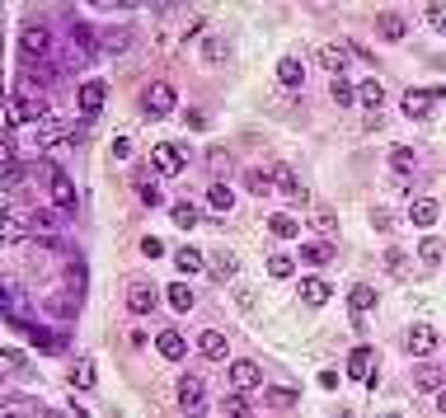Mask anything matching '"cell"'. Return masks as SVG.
I'll use <instances>...</instances> for the list:
<instances>
[{
  "label": "cell",
  "mask_w": 446,
  "mask_h": 418,
  "mask_svg": "<svg viewBox=\"0 0 446 418\" xmlns=\"http://www.w3.org/2000/svg\"><path fill=\"white\" fill-rule=\"evenodd\" d=\"M47 118V103L38 94H14L10 108H5V127H19V123H43Z\"/></svg>",
  "instance_id": "3957f363"
},
{
  "label": "cell",
  "mask_w": 446,
  "mask_h": 418,
  "mask_svg": "<svg viewBox=\"0 0 446 418\" xmlns=\"http://www.w3.org/2000/svg\"><path fill=\"white\" fill-rule=\"evenodd\" d=\"M52 47H56V38L47 34L43 24H24V34H19V57L47 61V57H52Z\"/></svg>",
  "instance_id": "7a4b0ae2"
},
{
  "label": "cell",
  "mask_w": 446,
  "mask_h": 418,
  "mask_svg": "<svg viewBox=\"0 0 446 418\" xmlns=\"http://www.w3.org/2000/svg\"><path fill=\"white\" fill-rule=\"evenodd\" d=\"M24 334H29V343H34V348H43V352H61V348H66V339H61V334H52V329L34 325V320L24 325Z\"/></svg>",
  "instance_id": "9a60e30c"
},
{
  "label": "cell",
  "mask_w": 446,
  "mask_h": 418,
  "mask_svg": "<svg viewBox=\"0 0 446 418\" xmlns=\"http://www.w3.org/2000/svg\"><path fill=\"white\" fill-rule=\"evenodd\" d=\"M169 216H174V226H198V207H188V203H178Z\"/></svg>",
  "instance_id": "b9f144b4"
},
{
  "label": "cell",
  "mask_w": 446,
  "mask_h": 418,
  "mask_svg": "<svg viewBox=\"0 0 446 418\" xmlns=\"http://www.w3.org/2000/svg\"><path fill=\"white\" fill-rule=\"evenodd\" d=\"M296 296H301L305 305H324L329 301V282H324V277H301V282H296Z\"/></svg>",
  "instance_id": "44dd1931"
},
{
  "label": "cell",
  "mask_w": 446,
  "mask_h": 418,
  "mask_svg": "<svg viewBox=\"0 0 446 418\" xmlns=\"http://www.w3.org/2000/svg\"><path fill=\"white\" fill-rule=\"evenodd\" d=\"M174 395H178V409H202L207 404V381L202 376H178Z\"/></svg>",
  "instance_id": "ba28073f"
},
{
  "label": "cell",
  "mask_w": 446,
  "mask_h": 418,
  "mask_svg": "<svg viewBox=\"0 0 446 418\" xmlns=\"http://www.w3.org/2000/svg\"><path fill=\"white\" fill-rule=\"evenodd\" d=\"M390 170L395 174H409L413 170V146H395L390 151Z\"/></svg>",
  "instance_id": "74e56055"
},
{
  "label": "cell",
  "mask_w": 446,
  "mask_h": 418,
  "mask_svg": "<svg viewBox=\"0 0 446 418\" xmlns=\"http://www.w3.org/2000/svg\"><path fill=\"white\" fill-rule=\"evenodd\" d=\"M245 188L254 193V198H268V193H278V188H273V174H258V170H245Z\"/></svg>",
  "instance_id": "1f68e13d"
},
{
  "label": "cell",
  "mask_w": 446,
  "mask_h": 418,
  "mask_svg": "<svg viewBox=\"0 0 446 418\" xmlns=\"http://www.w3.org/2000/svg\"><path fill=\"white\" fill-rule=\"evenodd\" d=\"M156 348L165 352L169 362H178V357H183V352H188V339H183L178 329H165V334H160V339H156Z\"/></svg>",
  "instance_id": "cb8c5ba5"
},
{
  "label": "cell",
  "mask_w": 446,
  "mask_h": 418,
  "mask_svg": "<svg viewBox=\"0 0 446 418\" xmlns=\"http://www.w3.org/2000/svg\"><path fill=\"white\" fill-rule=\"evenodd\" d=\"M442 381L446 376L437 372V367H418V372H413V385H418V390H442Z\"/></svg>",
  "instance_id": "836d02e7"
},
{
  "label": "cell",
  "mask_w": 446,
  "mask_h": 418,
  "mask_svg": "<svg viewBox=\"0 0 446 418\" xmlns=\"http://www.w3.org/2000/svg\"><path fill=\"white\" fill-rule=\"evenodd\" d=\"M89 5H94V0H89Z\"/></svg>",
  "instance_id": "6f0895ef"
},
{
  "label": "cell",
  "mask_w": 446,
  "mask_h": 418,
  "mask_svg": "<svg viewBox=\"0 0 446 418\" xmlns=\"http://www.w3.org/2000/svg\"><path fill=\"white\" fill-rule=\"evenodd\" d=\"M427 24H432L437 34H446V0H432V5H427Z\"/></svg>",
  "instance_id": "60d3db41"
},
{
  "label": "cell",
  "mask_w": 446,
  "mask_h": 418,
  "mask_svg": "<svg viewBox=\"0 0 446 418\" xmlns=\"http://www.w3.org/2000/svg\"><path fill=\"white\" fill-rule=\"evenodd\" d=\"M376 34L385 38V43H400V38L409 34V24H404V14H400V10H385V14L376 19Z\"/></svg>",
  "instance_id": "e0dca14e"
},
{
  "label": "cell",
  "mask_w": 446,
  "mask_h": 418,
  "mask_svg": "<svg viewBox=\"0 0 446 418\" xmlns=\"http://www.w3.org/2000/svg\"><path fill=\"white\" fill-rule=\"evenodd\" d=\"M291 268H296V263H291L287 254H273V259H268V272H273V277H291Z\"/></svg>",
  "instance_id": "f6af8a7d"
},
{
  "label": "cell",
  "mask_w": 446,
  "mask_h": 418,
  "mask_svg": "<svg viewBox=\"0 0 446 418\" xmlns=\"http://www.w3.org/2000/svg\"><path fill=\"white\" fill-rule=\"evenodd\" d=\"M71 43H76L80 47V57H94V52H99V43H103V38L99 34H94V29H89V24H71Z\"/></svg>",
  "instance_id": "ac0fdd59"
},
{
  "label": "cell",
  "mask_w": 446,
  "mask_h": 418,
  "mask_svg": "<svg viewBox=\"0 0 446 418\" xmlns=\"http://www.w3.org/2000/svg\"><path fill=\"white\" fill-rule=\"evenodd\" d=\"M329 94H334V103H338V108L357 103V85H353V80H343V76H334V80H329Z\"/></svg>",
  "instance_id": "f1b7e54d"
},
{
  "label": "cell",
  "mask_w": 446,
  "mask_h": 418,
  "mask_svg": "<svg viewBox=\"0 0 446 418\" xmlns=\"http://www.w3.org/2000/svg\"><path fill=\"white\" fill-rule=\"evenodd\" d=\"M71 385H76V390H89V385H94V362H76V367H71Z\"/></svg>",
  "instance_id": "d590c367"
},
{
  "label": "cell",
  "mask_w": 446,
  "mask_h": 418,
  "mask_svg": "<svg viewBox=\"0 0 446 418\" xmlns=\"http://www.w3.org/2000/svg\"><path fill=\"white\" fill-rule=\"evenodd\" d=\"M315 226H320V230H324V235H329V230H334V226H338V221H334V212H315Z\"/></svg>",
  "instance_id": "816d5d0a"
},
{
  "label": "cell",
  "mask_w": 446,
  "mask_h": 418,
  "mask_svg": "<svg viewBox=\"0 0 446 418\" xmlns=\"http://www.w3.org/2000/svg\"><path fill=\"white\" fill-rule=\"evenodd\" d=\"M221 409H225V414H249V404H245V390H240V395H230V399H221Z\"/></svg>",
  "instance_id": "681fc988"
},
{
  "label": "cell",
  "mask_w": 446,
  "mask_h": 418,
  "mask_svg": "<svg viewBox=\"0 0 446 418\" xmlns=\"http://www.w3.org/2000/svg\"><path fill=\"white\" fill-rule=\"evenodd\" d=\"M329 259H334V245H329V240L305 245V263H315V268H320V263H329Z\"/></svg>",
  "instance_id": "e575fe53"
},
{
  "label": "cell",
  "mask_w": 446,
  "mask_h": 418,
  "mask_svg": "<svg viewBox=\"0 0 446 418\" xmlns=\"http://www.w3.org/2000/svg\"><path fill=\"white\" fill-rule=\"evenodd\" d=\"M127 43H132V34H127V29H113V34H103V47H108V52H123Z\"/></svg>",
  "instance_id": "ee69618b"
},
{
  "label": "cell",
  "mask_w": 446,
  "mask_h": 418,
  "mask_svg": "<svg viewBox=\"0 0 446 418\" xmlns=\"http://www.w3.org/2000/svg\"><path fill=\"white\" fill-rule=\"evenodd\" d=\"M442 94H446V85H432V90H404V99H400L404 118H413V123H423V118L432 113V99H442Z\"/></svg>",
  "instance_id": "277c9868"
},
{
  "label": "cell",
  "mask_w": 446,
  "mask_h": 418,
  "mask_svg": "<svg viewBox=\"0 0 446 418\" xmlns=\"http://www.w3.org/2000/svg\"><path fill=\"white\" fill-rule=\"evenodd\" d=\"M357 103L376 113L380 103H385V90H380V80H362V85H357Z\"/></svg>",
  "instance_id": "484cf974"
},
{
  "label": "cell",
  "mask_w": 446,
  "mask_h": 418,
  "mask_svg": "<svg viewBox=\"0 0 446 418\" xmlns=\"http://www.w3.org/2000/svg\"><path fill=\"white\" fill-rule=\"evenodd\" d=\"M127 310H132V315H151V310H156V287L141 282V277L127 282Z\"/></svg>",
  "instance_id": "8fae6325"
},
{
  "label": "cell",
  "mask_w": 446,
  "mask_h": 418,
  "mask_svg": "<svg viewBox=\"0 0 446 418\" xmlns=\"http://www.w3.org/2000/svg\"><path fill=\"white\" fill-rule=\"evenodd\" d=\"M29 230H34L43 245L61 249V235H56V230H61V216H56L52 207H34V212H29Z\"/></svg>",
  "instance_id": "5b68a950"
},
{
  "label": "cell",
  "mask_w": 446,
  "mask_h": 418,
  "mask_svg": "<svg viewBox=\"0 0 446 418\" xmlns=\"http://www.w3.org/2000/svg\"><path fill=\"white\" fill-rule=\"evenodd\" d=\"M296 395H301V390H296V385H273V390H268V399H273V404H278V409L296 404Z\"/></svg>",
  "instance_id": "f35d334b"
},
{
  "label": "cell",
  "mask_w": 446,
  "mask_h": 418,
  "mask_svg": "<svg viewBox=\"0 0 446 418\" xmlns=\"http://www.w3.org/2000/svg\"><path fill=\"white\" fill-rule=\"evenodd\" d=\"M174 108H178V90L169 85V80L146 85V94H141V113L146 118H165V113H174Z\"/></svg>",
  "instance_id": "6da1fadb"
},
{
  "label": "cell",
  "mask_w": 446,
  "mask_h": 418,
  "mask_svg": "<svg viewBox=\"0 0 446 418\" xmlns=\"http://www.w3.org/2000/svg\"><path fill=\"white\" fill-rule=\"evenodd\" d=\"M198 352L207 362H221L225 352H230V348H225V334H221V329H202V334H198Z\"/></svg>",
  "instance_id": "2e32d148"
},
{
  "label": "cell",
  "mask_w": 446,
  "mask_h": 418,
  "mask_svg": "<svg viewBox=\"0 0 446 418\" xmlns=\"http://www.w3.org/2000/svg\"><path fill=\"white\" fill-rule=\"evenodd\" d=\"M165 301L174 305L178 315H183V310H193V305H198V301H193V292H188V287H183V282H174V287H169V292H165Z\"/></svg>",
  "instance_id": "d6a6232c"
},
{
  "label": "cell",
  "mask_w": 446,
  "mask_h": 418,
  "mask_svg": "<svg viewBox=\"0 0 446 418\" xmlns=\"http://www.w3.org/2000/svg\"><path fill=\"white\" fill-rule=\"evenodd\" d=\"M409 216H413V226H437V221H442V203H437V198H418V203L409 207Z\"/></svg>",
  "instance_id": "ffe728a7"
},
{
  "label": "cell",
  "mask_w": 446,
  "mask_h": 418,
  "mask_svg": "<svg viewBox=\"0 0 446 418\" xmlns=\"http://www.w3.org/2000/svg\"><path fill=\"white\" fill-rule=\"evenodd\" d=\"M348 305H353V315H367L371 305H376V287H367V282H357L353 292H348Z\"/></svg>",
  "instance_id": "4316f807"
},
{
  "label": "cell",
  "mask_w": 446,
  "mask_h": 418,
  "mask_svg": "<svg viewBox=\"0 0 446 418\" xmlns=\"http://www.w3.org/2000/svg\"><path fill=\"white\" fill-rule=\"evenodd\" d=\"M207 272H212L216 282H230V277H235V254H230V249H216L212 259H207Z\"/></svg>",
  "instance_id": "7402d4cb"
},
{
  "label": "cell",
  "mask_w": 446,
  "mask_h": 418,
  "mask_svg": "<svg viewBox=\"0 0 446 418\" xmlns=\"http://www.w3.org/2000/svg\"><path fill=\"white\" fill-rule=\"evenodd\" d=\"M47 188H52V207L56 212H71V207H76V183H71L66 174H56Z\"/></svg>",
  "instance_id": "d6986e66"
},
{
  "label": "cell",
  "mask_w": 446,
  "mask_h": 418,
  "mask_svg": "<svg viewBox=\"0 0 446 418\" xmlns=\"http://www.w3.org/2000/svg\"><path fill=\"white\" fill-rule=\"evenodd\" d=\"M103 103H108V85H103V80H85V85H80V113L99 118Z\"/></svg>",
  "instance_id": "9c48e42d"
},
{
  "label": "cell",
  "mask_w": 446,
  "mask_h": 418,
  "mask_svg": "<svg viewBox=\"0 0 446 418\" xmlns=\"http://www.w3.org/2000/svg\"><path fill=\"white\" fill-rule=\"evenodd\" d=\"M390 221H395V216H390V212H380V207H376V212H371V226H380V230H390Z\"/></svg>",
  "instance_id": "f5cc1de1"
},
{
  "label": "cell",
  "mask_w": 446,
  "mask_h": 418,
  "mask_svg": "<svg viewBox=\"0 0 446 418\" xmlns=\"http://www.w3.org/2000/svg\"><path fill=\"white\" fill-rule=\"evenodd\" d=\"M202 263H207V259H202V249H193V245H183L174 254V268L178 272H202Z\"/></svg>",
  "instance_id": "83f0119b"
},
{
  "label": "cell",
  "mask_w": 446,
  "mask_h": 418,
  "mask_svg": "<svg viewBox=\"0 0 446 418\" xmlns=\"http://www.w3.org/2000/svg\"><path fill=\"white\" fill-rule=\"evenodd\" d=\"M320 385H324V390H334V385H338V372H334V367H324V372H320Z\"/></svg>",
  "instance_id": "11a10c76"
},
{
  "label": "cell",
  "mask_w": 446,
  "mask_h": 418,
  "mask_svg": "<svg viewBox=\"0 0 446 418\" xmlns=\"http://www.w3.org/2000/svg\"><path fill=\"white\" fill-rule=\"evenodd\" d=\"M0 235H5V240H19L24 235V221L14 212H5V230H0Z\"/></svg>",
  "instance_id": "bcb514c9"
},
{
  "label": "cell",
  "mask_w": 446,
  "mask_h": 418,
  "mask_svg": "<svg viewBox=\"0 0 446 418\" xmlns=\"http://www.w3.org/2000/svg\"><path fill=\"white\" fill-rule=\"evenodd\" d=\"M230 385L235 390H258L263 385V372H258V362H249V357H240V362H230Z\"/></svg>",
  "instance_id": "30bf717a"
},
{
  "label": "cell",
  "mask_w": 446,
  "mask_h": 418,
  "mask_svg": "<svg viewBox=\"0 0 446 418\" xmlns=\"http://www.w3.org/2000/svg\"><path fill=\"white\" fill-rule=\"evenodd\" d=\"M418 254H423L427 263H442V254H446V245H442V235H423V245H418Z\"/></svg>",
  "instance_id": "8d00e7d4"
},
{
  "label": "cell",
  "mask_w": 446,
  "mask_h": 418,
  "mask_svg": "<svg viewBox=\"0 0 446 418\" xmlns=\"http://www.w3.org/2000/svg\"><path fill=\"white\" fill-rule=\"evenodd\" d=\"M278 80L287 85V90H301V85H305V66L296 57H282L278 61Z\"/></svg>",
  "instance_id": "603a6c76"
},
{
  "label": "cell",
  "mask_w": 446,
  "mask_h": 418,
  "mask_svg": "<svg viewBox=\"0 0 446 418\" xmlns=\"http://www.w3.org/2000/svg\"><path fill=\"white\" fill-rule=\"evenodd\" d=\"M47 310H52L56 320H71V315H76V301H71V296H52V301H47Z\"/></svg>",
  "instance_id": "ab89813d"
},
{
  "label": "cell",
  "mask_w": 446,
  "mask_h": 418,
  "mask_svg": "<svg viewBox=\"0 0 446 418\" xmlns=\"http://www.w3.org/2000/svg\"><path fill=\"white\" fill-rule=\"evenodd\" d=\"M202 57H207V61H221V57H225V43H221V38H207V47H202Z\"/></svg>",
  "instance_id": "c3c4849f"
},
{
  "label": "cell",
  "mask_w": 446,
  "mask_h": 418,
  "mask_svg": "<svg viewBox=\"0 0 446 418\" xmlns=\"http://www.w3.org/2000/svg\"><path fill=\"white\" fill-rule=\"evenodd\" d=\"M230 203H235V193L225 188L221 179H216L212 188H207V207H212V212H230Z\"/></svg>",
  "instance_id": "4dcf8cb0"
},
{
  "label": "cell",
  "mask_w": 446,
  "mask_h": 418,
  "mask_svg": "<svg viewBox=\"0 0 446 418\" xmlns=\"http://www.w3.org/2000/svg\"><path fill=\"white\" fill-rule=\"evenodd\" d=\"M348 376L362 385H376V352L367 348V343H357L353 352H348Z\"/></svg>",
  "instance_id": "8992f818"
},
{
  "label": "cell",
  "mask_w": 446,
  "mask_h": 418,
  "mask_svg": "<svg viewBox=\"0 0 446 418\" xmlns=\"http://www.w3.org/2000/svg\"><path fill=\"white\" fill-rule=\"evenodd\" d=\"M141 254H146V259H156V254H160V240L146 235V240H141Z\"/></svg>",
  "instance_id": "db71d44e"
},
{
  "label": "cell",
  "mask_w": 446,
  "mask_h": 418,
  "mask_svg": "<svg viewBox=\"0 0 446 418\" xmlns=\"http://www.w3.org/2000/svg\"><path fill=\"white\" fill-rule=\"evenodd\" d=\"M320 66L329 71V76H343V66H348V52H343V47H320Z\"/></svg>",
  "instance_id": "f546056e"
},
{
  "label": "cell",
  "mask_w": 446,
  "mask_h": 418,
  "mask_svg": "<svg viewBox=\"0 0 446 418\" xmlns=\"http://www.w3.org/2000/svg\"><path fill=\"white\" fill-rule=\"evenodd\" d=\"M385 263H390V272H404V249H385Z\"/></svg>",
  "instance_id": "f907efd6"
},
{
  "label": "cell",
  "mask_w": 446,
  "mask_h": 418,
  "mask_svg": "<svg viewBox=\"0 0 446 418\" xmlns=\"http://www.w3.org/2000/svg\"><path fill=\"white\" fill-rule=\"evenodd\" d=\"M437 343H442V339H437V329H432V325H413L409 334H404V348H409L413 357H427Z\"/></svg>",
  "instance_id": "7c38bea8"
},
{
  "label": "cell",
  "mask_w": 446,
  "mask_h": 418,
  "mask_svg": "<svg viewBox=\"0 0 446 418\" xmlns=\"http://www.w3.org/2000/svg\"><path fill=\"white\" fill-rule=\"evenodd\" d=\"M34 174H38L43 183H52V179H56L61 170H56V160H38V165H34Z\"/></svg>",
  "instance_id": "7dc6e473"
},
{
  "label": "cell",
  "mask_w": 446,
  "mask_h": 418,
  "mask_svg": "<svg viewBox=\"0 0 446 418\" xmlns=\"http://www.w3.org/2000/svg\"><path fill=\"white\" fill-rule=\"evenodd\" d=\"M183 165H188V156L178 146H169V141H160V146L151 151V170L156 174H183Z\"/></svg>",
  "instance_id": "52a82bcc"
},
{
  "label": "cell",
  "mask_w": 446,
  "mask_h": 418,
  "mask_svg": "<svg viewBox=\"0 0 446 418\" xmlns=\"http://www.w3.org/2000/svg\"><path fill=\"white\" fill-rule=\"evenodd\" d=\"M268 230H273L278 240H296V235H301V226H296V216H291V212H273V216H268Z\"/></svg>",
  "instance_id": "d4e9b609"
},
{
  "label": "cell",
  "mask_w": 446,
  "mask_h": 418,
  "mask_svg": "<svg viewBox=\"0 0 446 418\" xmlns=\"http://www.w3.org/2000/svg\"><path fill=\"white\" fill-rule=\"evenodd\" d=\"M71 136V118H43L38 123V151H52L56 141H66Z\"/></svg>",
  "instance_id": "4fadbf2b"
},
{
  "label": "cell",
  "mask_w": 446,
  "mask_h": 418,
  "mask_svg": "<svg viewBox=\"0 0 446 418\" xmlns=\"http://www.w3.org/2000/svg\"><path fill=\"white\" fill-rule=\"evenodd\" d=\"M136 198H141L146 207H156V203H160V188H156L151 179H136Z\"/></svg>",
  "instance_id": "7bdbcfd3"
},
{
  "label": "cell",
  "mask_w": 446,
  "mask_h": 418,
  "mask_svg": "<svg viewBox=\"0 0 446 418\" xmlns=\"http://www.w3.org/2000/svg\"><path fill=\"white\" fill-rule=\"evenodd\" d=\"M273 188H278L282 198H291V203H305V198H310V193H305V183L296 179L287 165H278V170H273Z\"/></svg>",
  "instance_id": "5bb4252c"
},
{
  "label": "cell",
  "mask_w": 446,
  "mask_h": 418,
  "mask_svg": "<svg viewBox=\"0 0 446 418\" xmlns=\"http://www.w3.org/2000/svg\"><path fill=\"white\" fill-rule=\"evenodd\" d=\"M437 409H442V414H446V385H442V390H437Z\"/></svg>",
  "instance_id": "9f6ffc18"
}]
</instances>
